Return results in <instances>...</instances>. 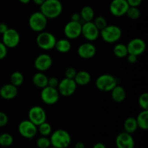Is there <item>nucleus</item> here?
<instances>
[{
	"instance_id": "45",
	"label": "nucleus",
	"mask_w": 148,
	"mask_h": 148,
	"mask_svg": "<svg viewBox=\"0 0 148 148\" xmlns=\"http://www.w3.org/2000/svg\"><path fill=\"white\" fill-rule=\"evenodd\" d=\"M45 0H33V1L34 2V4H36V5L40 6L43 2H44Z\"/></svg>"
},
{
	"instance_id": "8",
	"label": "nucleus",
	"mask_w": 148,
	"mask_h": 148,
	"mask_svg": "<svg viewBox=\"0 0 148 148\" xmlns=\"http://www.w3.org/2000/svg\"><path fill=\"white\" fill-rule=\"evenodd\" d=\"M2 42L8 49L17 47L20 42V35L14 28H8V30L2 34Z\"/></svg>"
},
{
	"instance_id": "13",
	"label": "nucleus",
	"mask_w": 148,
	"mask_h": 148,
	"mask_svg": "<svg viewBox=\"0 0 148 148\" xmlns=\"http://www.w3.org/2000/svg\"><path fill=\"white\" fill-rule=\"evenodd\" d=\"M82 23L80 22L72 21L68 22L64 28V33L69 39H76L81 36Z\"/></svg>"
},
{
	"instance_id": "25",
	"label": "nucleus",
	"mask_w": 148,
	"mask_h": 148,
	"mask_svg": "<svg viewBox=\"0 0 148 148\" xmlns=\"http://www.w3.org/2000/svg\"><path fill=\"white\" fill-rule=\"evenodd\" d=\"M137 128H138V126H137L135 118H134V117H128L127 119H126L124 123V129L126 132L132 134L135 132Z\"/></svg>"
},
{
	"instance_id": "2",
	"label": "nucleus",
	"mask_w": 148,
	"mask_h": 148,
	"mask_svg": "<svg viewBox=\"0 0 148 148\" xmlns=\"http://www.w3.org/2000/svg\"><path fill=\"white\" fill-rule=\"evenodd\" d=\"M51 145L56 148H66L71 143V136L64 130H57L51 134Z\"/></svg>"
},
{
	"instance_id": "21",
	"label": "nucleus",
	"mask_w": 148,
	"mask_h": 148,
	"mask_svg": "<svg viewBox=\"0 0 148 148\" xmlns=\"http://www.w3.org/2000/svg\"><path fill=\"white\" fill-rule=\"evenodd\" d=\"M111 98L116 103H121L126 98V91L123 87L116 85L111 91Z\"/></svg>"
},
{
	"instance_id": "47",
	"label": "nucleus",
	"mask_w": 148,
	"mask_h": 148,
	"mask_svg": "<svg viewBox=\"0 0 148 148\" xmlns=\"http://www.w3.org/2000/svg\"><path fill=\"white\" fill-rule=\"evenodd\" d=\"M51 148H56V147H51Z\"/></svg>"
},
{
	"instance_id": "11",
	"label": "nucleus",
	"mask_w": 148,
	"mask_h": 148,
	"mask_svg": "<svg viewBox=\"0 0 148 148\" xmlns=\"http://www.w3.org/2000/svg\"><path fill=\"white\" fill-rule=\"evenodd\" d=\"M18 132L22 137L27 139H31L37 134L38 127L32 123L30 120H23L19 124Z\"/></svg>"
},
{
	"instance_id": "36",
	"label": "nucleus",
	"mask_w": 148,
	"mask_h": 148,
	"mask_svg": "<svg viewBox=\"0 0 148 148\" xmlns=\"http://www.w3.org/2000/svg\"><path fill=\"white\" fill-rule=\"evenodd\" d=\"M59 80L56 77H51L48 79V86L51 87V88H57L59 85Z\"/></svg>"
},
{
	"instance_id": "22",
	"label": "nucleus",
	"mask_w": 148,
	"mask_h": 148,
	"mask_svg": "<svg viewBox=\"0 0 148 148\" xmlns=\"http://www.w3.org/2000/svg\"><path fill=\"white\" fill-rule=\"evenodd\" d=\"M74 80L76 82L77 85H81L84 86L86 85L90 82L91 76L90 74L87 71H79L77 72L76 75H75Z\"/></svg>"
},
{
	"instance_id": "34",
	"label": "nucleus",
	"mask_w": 148,
	"mask_h": 148,
	"mask_svg": "<svg viewBox=\"0 0 148 148\" xmlns=\"http://www.w3.org/2000/svg\"><path fill=\"white\" fill-rule=\"evenodd\" d=\"M139 105L143 110H148V93L144 92L141 94L138 99Z\"/></svg>"
},
{
	"instance_id": "44",
	"label": "nucleus",
	"mask_w": 148,
	"mask_h": 148,
	"mask_svg": "<svg viewBox=\"0 0 148 148\" xmlns=\"http://www.w3.org/2000/svg\"><path fill=\"white\" fill-rule=\"evenodd\" d=\"M92 148H106V145L102 143H98L94 145L93 147Z\"/></svg>"
},
{
	"instance_id": "37",
	"label": "nucleus",
	"mask_w": 148,
	"mask_h": 148,
	"mask_svg": "<svg viewBox=\"0 0 148 148\" xmlns=\"http://www.w3.org/2000/svg\"><path fill=\"white\" fill-rule=\"evenodd\" d=\"M8 123V116L5 113L0 111V127H5Z\"/></svg>"
},
{
	"instance_id": "26",
	"label": "nucleus",
	"mask_w": 148,
	"mask_h": 148,
	"mask_svg": "<svg viewBox=\"0 0 148 148\" xmlns=\"http://www.w3.org/2000/svg\"><path fill=\"white\" fill-rule=\"evenodd\" d=\"M80 17L82 20L85 22H90L94 19L95 12H94L93 9L90 6H85L81 10Z\"/></svg>"
},
{
	"instance_id": "46",
	"label": "nucleus",
	"mask_w": 148,
	"mask_h": 148,
	"mask_svg": "<svg viewBox=\"0 0 148 148\" xmlns=\"http://www.w3.org/2000/svg\"><path fill=\"white\" fill-rule=\"evenodd\" d=\"M31 1V0H19V1H20V3H22V4H28L30 1Z\"/></svg>"
},
{
	"instance_id": "9",
	"label": "nucleus",
	"mask_w": 148,
	"mask_h": 148,
	"mask_svg": "<svg viewBox=\"0 0 148 148\" xmlns=\"http://www.w3.org/2000/svg\"><path fill=\"white\" fill-rule=\"evenodd\" d=\"M77 85L73 79H69V78L65 77L59 81L57 90L61 95L68 97L75 93L77 89Z\"/></svg>"
},
{
	"instance_id": "5",
	"label": "nucleus",
	"mask_w": 148,
	"mask_h": 148,
	"mask_svg": "<svg viewBox=\"0 0 148 148\" xmlns=\"http://www.w3.org/2000/svg\"><path fill=\"white\" fill-rule=\"evenodd\" d=\"M118 85L116 78L110 74H103L97 78L95 86L103 92H111V90Z\"/></svg>"
},
{
	"instance_id": "28",
	"label": "nucleus",
	"mask_w": 148,
	"mask_h": 148,
	"mask_svg": "<svg viewBox=\"0 0 148 148\" xmlns=\"http://www.w3.org/2000/svg\"><path fill=\"white\" fill-rule=\"evenodd\" d=\"M23 82H24V76L20 72L16 71V72H12L10 75V83L17 88L22 85Z\"/></svg>"
},
{
	"instance_id": "3",
	"label": "nucleus",
	"mask_w": 148,
	"mask_h": 148,
	"mask_svg": "<svg viewBox=\"0 0 148 148\" xmlns=\"http://www.w3.org/2000/svg\"><path fill=\"white\" fill-rule=\"evenodd\" d=\"M103 40L108 43H114L118 41L122 36V31L119 26L109 25L100 31Z\"/></svg>"
},
{
	"instance_id": "15",
	"label": "nucleus",
	"mask_w": 148,
	"mask_h": 148,
	"mask_svg": "<svg viewBox=\"0 0 148 148\" xmlns=\"http://www.w3.org/2000/svg\"><path fill=\"white\" fill-rule=\"evenodd\" d=\"M127 47L129 53L138 56L145 52L146 49V43L143 39L136 38L129 42Z\"/></svg>"
},
{
	"instance_id": "35",
	"label": "nucleus",
	"mask_w": 148,
	"mask_h": 148,
	"mask_svg": "<svg viewBox=\"0 0 148 148\" xmlns=\"http://www.w3.org/2000/svg\"><path fill=\"white\" fill-rule=\"evenodd\" d=\"M76 74H77V71L74 67L66 68L64 72L65 77L69 78V79H73L74 78H75Z\"/></svg>"
},
{
	"instance_id": "10",
	"label": "nucleus",
	"mask_w": 148,
	"mask_h": 148,
	"mask_svg": "<svg viewBox=\"0 0 148 148\" xmlns=\"http://www.w3.org/2000/svg\"><path fill=\"white\" fill-rule=\"evenodd\" d=\"M81 35L89 42L97 40L100 36V30L97 28L93 22H85L82 24Z\"/></svg>"
},
{
	"instance_id": "30",
	"label": "nucleus",
	"mask_w": 148,
	"mask_h": 148,
	"mask_svg": "<svg viewBox=\"0 0 148 148\" xmlns=\"http://www.w3.org/2000/svg\"><path fill=\"white\" fill-rule=\"evenodd\" d=\"M14 142L13 137L9 133H3L0 134V145L2 147H10Z\"/></svg>"
},
{
	"instance_id": "16",
	"label": "nucleus",
	"mask_w": 148,
	"mask_h": 148,
	"mask_svg": "<svg viewBox=\"0 0 148 148\" xmlns=\"http://www.w3.org/2000/svg\"><path fill=\"white\" fill-rule=\"evenodd\" d=\"M52 63H53V60L50 55L47 53H41L38 55L35 59L34 66L38 72H43L50 69Z\"/></svg>"
},
{
	"instance_id": "42",
	"label": "nucleus",
	"mask_w": 148,
	"mask_h": 148,
	"mask_svg": "<svg viewBox=\"0 0 148 148\" xmlns=\"http://www.w3.org/2000/svg\"><path fill=\"white\" fill-rule=\"evenodd\" d=\"M81 20V17L80 14L79 13H73L71 16V20L72 21H77V22H79Z\"/></svg>"
},
{
	"instance_id": "40",
	"label": "nucleus",
	"mask_w": 148,
	"mask_h": 148,
	"mask_svg": "<svg viewBox=\"0 0 148 148\" xmlns=\"http://www.w3.org/2000/svg\"><path fill=\"white\" fill-rule=\"evenodd\" d=\"M127 61H128L129 63L130 64H134L136 63L137 61V56H135V55L134 54H130V53H129L127 56Z\"/></svg>"
},
{
	"instance_id": "39",
	"label": "nucleus",
	"mask_w": 148,
	"mask_h": 148,
	"mask_svg": "<svg viewBox=\"0 0 148 148\" xmlns=\"http://www.w3.org/2000/svg\"><path fill=\"white\" fill-rule=\"evenodd\" d=\"M130 7H137L141 4L143 0H127Z\"/></svg>"
},
{
	"instance_id": "19",
	"label": "nucleus",
	"mask_w": 148,
	"mask_h": 148,
	"mask_svg": "<svg viewBox=\"0 0 148 148\" xmlns=\"http://www.w3.org/2000/svg\"><path fill=\"white\" fill-rule=\"evenodd\" d=\"M18 93L17 88L14 85L10 84H5L0 88V96L5 100H12L16 98Z\"/></svg>"
},
{
	"instance_id": "27",
	"label": "nucleus",
	"mask_w": 148,
	"mask_h": 148,
	"mask_svg": "<svg viewBox=\"0 0 148 148\" xmlns=\"http://www.w3.org/2000/svg\"><path fill=\"white\" fill-rule=\"evenodd\" d=\"M113 52L116 57L120 58V59L127 57V55L129 54L127 45L123 44V43H118L115 45L113 49Z\"/></svg>"
},
{
	"instance_id": "7",
	"label": "nucleus",
	"mask_w": 148,
	"mask_h": 148,
	"mask_svg": "<svg viewBox=\"0 0 148 148\" xmlns=\"http://www.w3.org/2000/svg\"><path fill=\"white\" fill-rule=\"evenodd\" d=\"M59 94L57 88L46 86L42 88L40 92V98L46 105H53L56 103L59 99Z\"/></svg>"
},
{
	"instance_id": "18",
	"label": "nucleus",
	"mask_w": 148,
	"mask_h": 148,
	"mask_svg": "<svg viewBox=\"0 0 148 148\" xmlns=\"http://www.w3.org/2000/svg\"><path fill=\"white\" fill-rule=\"evenodd\" d=\"M77 53L82 59H89L93 57L96 53V48L90 42L82 43L78 47Z\"/></svg>"
},
{
	"instance_id": "24",
	"label": "nucleus",
	"mask_w": 148,
	"mask_h": 148,
	"mask_svg": "<svg viewBox=\"0 0 148 148\" xmlns=\"http://www.w3.org/2000/svg\"><path fill=\"white\" fill-rule=\"evenodd\" d=\"M136 121L139 128L147 130L148 129V110H143L138 114Z\"/></svg>"
},
{
	"instance_id": "38",
	"label": "nucleus",
	"mask_w": 148,
	"mask_h": 148,
	"mask_svg": "<svg viewBox=\"0 0 148 148\" xmlns=\"http://www.w3.org/2000/svg\"><path fill=\"white\" fill-rule=\"evenodd\" d=\"M7 54V48L5 45L0 41V60L4 59Z\"/></svg>"
},
{
	"instance_id": "29",
	"label": "nucleus",
	"mask_w": 148,
	"mask_h": 148,
	"mask_svg": "<svg viewBox=\"0 0 148 148\" xmlns=\"http://www.w3.org/2000/svg\"><path fill=\"white\" fill-rule=\"evenodd\" d=\"M38 132H39V133H40L41 136L48 137L52 132L51 126L49 123L45 121V122L42 123L40 125L38 126Z\"/></svg>"
},
{
	"instance_id": "33",
	"label": "nucleus",
	"mask_w": 148,
	"mask_h": 148,
	"mask_svg": "<svg viewBox=\"0 0 148 148\" xmlns=\"http://www.w3.org/2000/svg\"><path fill=\"white\" fill-rule=\"evenodd\" d=\"M36 145L38 148H49L51 146L50 139L45 136H41L36 140Z\"/></svg>"
},
{
	"instance_id": "14",
	"label": "nucleus",
	"mask_w": 148,
	"mask_h": 148,
	"mask_svg": "<svg viewBox=\"0 0 148 148\" xmlns=\"http://www.w3.org/2000/svg\"><path fill=\"white\" fill-rule=\"evenodd\" d=\"M129 7L127 0H112L109 5V10L115 17H121L126 14Z\"/></svg>"
},
{
	"instance_id": "23",
	"label": "nucleus",
	"mask_w": 148,
	"mask_h": 148,
	"mask_svg": "<svg viewBox=\"0 0 148 148\" xmlns=\"http://www.w3.org/2000/svg\"><path fill=\"white\" fill-rule=\"evenodd\" d=\"M54 48L59 53H67L71 49V43L68 39H59V40H56Z\"/></svg>"
},
{
	"instance_id": "20",
	"label": "nucleus",
	"mask_w": 148,
	"mask_h": 148,
	"mask_svg": "<svg viewBox=\"0 0 148 148\" xmlns=\"http://www.w3.org/2000/svg\"><path fill=\"white\" fill-rule=\"evenodd\" d=\"M48 79L49 77L43 72H38L33 75L32 81L35 86L42 89L48 85Z\"/></svg>"
},
{
	"instance_id": "1",
	"label": "nucleus",
	"mask_w": 148,
	"mask_h": 148,
	"mask_svg": "<svg viewBox=\"0 0 148 148\" xmlns=\"http://www.w3.org/2000/svg\"><path fill=\"white\" fill-rule=\"evenodd\" d=\"M40 9L46 18L55 19L62 14L63 6L60 0H45Z\"/></svg>"
},
{
	"instance_id": "12",
	"label": "nucleus",
	"mask_w": 148,
	"mask_h": 148,
	"mask_svg": "<svg viewBox=\"0 0 148 148\" xmlns=\"http://www.w3.org/2000/svg\"><path fill=\"white\" fill-rule=\"evenodd\" d=\"M46 113L45 110L39 106L31 107L28 111V120L38 127L46 121Z\"/></svg>"
},
{
	"instance_id": "17",
	"label": "nucleus",
	"mask_w": 148,
	"mask_h": 148,
	"mask_svg": "<svg viewBox=\"0 0 148 148\" xmlns=\"http://www.w3.org/2000/svg\"><path fill=\"white\" fill-rule=\"evenodd\" d=\"M117 148H134V140L131 134L124 132L118 134L116 138Z\"/></svg>"
},
{
	"instance_id": "41",
	"label": "nucleus",
	"mask_w": 148,
	"mask_h": 148,
	"mask_svg": "<svg viewBox=\"0 0 148 148\" xmlns=\"http://www.w3.org/2000/svg\"><path fill=\"white\" fill-rule=\"evenodd\" d=\"M8 26L7 24L4 23H0V34H3L4 33H5L7 30H8Z\"/></svg>"
},
{
	"instance_id": "43",
	"label": "nucleus",
	"mask_w": 148,
	"mask_h": 148,
	"mask_svg": "<svg viewBox=\"0 0 148 148\" xmlns=\"http://www.w3.org/2000/svg\"><path fill=\"white\" fill-rule=\"evenodd\" d=\"M75 148H85V145L83 143H82V142H77V143L75 144Z\"/></svg>"
},
{
	"instance_id": "32",
	"label": "nucleus",
	"mask_w": 148,
	"mask_h": 148,
	"mask_svg": "<svg viewBox=\"0 0 148 148\" xmlns=\"http://www.w3.org/2000/svg\"><path fill=\"white\" fill-rule=\"evenodd\" d=\"M93 23L100 31L108 25L106 19L104 17H103V16H98V17H95L94 19Z\"/></svg>"
},
{
	"instance_id": "31",
	"label": "nucleus",
	"mask_w": 148,
	"mask_h": 148,
	"mask_svg": "<svg viewBox=\"0 0 148 148\" xmlns=\"http://www.w3.org/2000/svg\"><path fill=\"white\" fill-rule=\"evenodd\" d=\"M126 14L132 20H137L140 17V11L137 7H129Z\"/></svg>"
},
{
	"instance_id": "6",
	"label": "nucleus",
	"mask_w": 148,
	"mask_h": 148,
	"mask_svg": "<svg viewBox=\"0 0 148 148\" xmlns=\"http://www.w3.org/2000/svg\"><path fill=\"white\" fill-rule=\"evenodd\" d=\"M56 41V38L54 35L49 32H40L36 37L38 46L43 50H51L53 49Z\"/></svg>"
},
{
	"instance_id": "4",
	"label": "nucleus",
	"mask_w": 148,
	"mask_h": 148,
	"mask_svg": "<svg viewBox=\"0 0 148 148\" xmlns=\"http://www.w3.org/2000/svg\"><path fill=\"white\" fill-rule=\"evenodd\" d=\"M48 19L41 12H35L30 14L28 20V25L30 28L34 32L40 33L44 30L46 27Z\"/></svg>"
}]
</instances>
